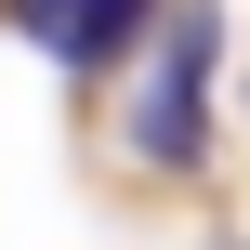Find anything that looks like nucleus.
Returning a JSON list of instances; mask_svg holds the SVG:
<instances>
[{
  "label": "nucleus",
  "mask_w": 250,
  "mask_h": 250,
  "mask_svg": "<svg viewBox=\"0 0 250 250\" xmlns=\"http://www.w3.org/2000/svg\"><path fill=\"white\" fill-rule=\"evenodd\" d=\"M211 66H224V13L185 0L171 40H158V66H145V105H132V145H145L158 171H198V158H211Z\"/></svg>",
  "instance_id": "obj_1"
},
{
  "label": "nucleus",
  "mask_w": 250,
  "mask_h": 250,
  "mask_svg": "<svg viewBox=\"0 0 250 250\" xmlns=\"http://www.w3.org/2000/svg\"><path fill=\"white\" fill-rule=\"evenodd\" d=\"M13 26H26L53 66H105L132 26H158V0H13Z\"/></svg>",
  "instance_id": "obj_2"
}]
</instances>
